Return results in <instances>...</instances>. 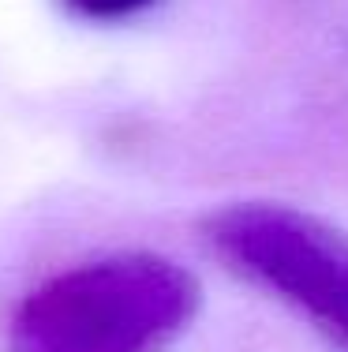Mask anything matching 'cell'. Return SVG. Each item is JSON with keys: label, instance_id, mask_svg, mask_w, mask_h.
<instances>
[{"label": "cell", "instance_id": "1", "mask_svg": "<svg viewBox=\"0 0 348 352\" xmlns=\"http://www.w3.org/2000/svg\"><path fill=\"white\" fill-rule=\"evenodd\" d=\"M202 285L154 251H116L53 274L19 300L12 352H165L195 322Z\"/></svg>", "mask_w": 348, "mask_h": 352}, {"label": "cell", "instance_id": "2", "mask_svg": "<svg viewBox=\"0 0 348 352\" xmlns=\"http://www.w3.org/2000/svg\"><path fill=\"white\" fill-rule=\"evenodd\" d=\"M236 278L270 292L348 352V232L288 203H225L198 225Z\"/></svg>", "mask_w": 348, "mask_h": 352}, {"label": "cell", "instance_id": "3", "mask_svg": "<svg viewBox=\"0 0 348 352\" xmlns=\"http://www.w3.org/2000/svg\"><path fill=\"white\" fill-rule=\"evenodd\" d=\"M79 19H90V23H120V19H131V15L154 8L157 0H64Z\"/></svg>", "mask_w": 348, "mask_h": 352}]
</instances>
